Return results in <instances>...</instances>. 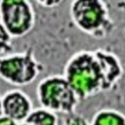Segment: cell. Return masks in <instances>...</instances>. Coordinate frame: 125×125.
<instances>
[{
	"mask_svg": "<svg viewBox=\"0 0 125 125\" xmlns=\"http://www.w3.org/2000/svg\"><path fill=\"white\" fill-rule=\"evenodd\" d=\"M0 21L12 38L23 37L35 25L34 8L26 0H2Z\"/></svg>",
	"mask_w": 125,
	"mask_h": 125,
	"instance_id": "obj_5",
	"label": "cell"
},
{
	"mask_svg": "<svg viewBox=\"0 0 125 125\" xmlns=\"http://www.w3.org/2000/svg\"><path fill=\"white\" fill-rule=\"evenodd\" d=\"M3 115L20 124L24 122L33 109L29 96L21 89L15 88L8 90L1 96Z\"/></svg>",
	"mask_w": 125,
	"mask_h": 125,
	"instance_id": "obj_6",
	"label": "cell"
},
{
	"mask_svg": "<svg viewBox=\"0 0 125 125\" xmlns=\"http://www.w3.org/2000/svg\"><path fill=\"white\" fill-rule=\"evenodd\" d=\"M3 116V106H2V98L0 95V118Z\"/></svg>",
	"mask_w": 125,
	"mask_h": 125,
	"instance_id": "obj_13",
	"label": "cell"
},
{
	"mask_svg": "<svg viewBox=\"0 0 125 125\" xmlns=\"http://www.w3.org/2000/svg\"><path fill=\"white\" fill-rule=\"evenodd\" d=\"M37 3L45 8H53V7H56L57 5L61 4L62 2L61 1H38Z\"/></svg>",
	"mask_w": 125,
	"mask_h": 125,
	"instance_id": "obj_11",
	"label": "cell"
},
{
	"mask_svg": "<svg viewBox=\"0 0 125 125\" xmlns=\"http://www.w3.org/2000/svg\"><path fill=\"white\" fill-rule=\"evenodd\" d=\"M123 74L118 57L104 49L81 50L65 62L62 76L80 102L112 89Z\"/></svg>",
	"mask_w": 125,
	"mask_h": 125,
	"instance_id": "obj_1",
	"label": "cell"
},
{
	"mask_svg": "<svg viewBox=\"0 0 125 125\" xmlns=\"http://www.w3.org/2000/svg\"><path fill=\"white\" fill-rule=\"evenodd\" d=\"M89 125H125V114L114 108H103L93 115Z\"/></svg>",
	"mask_w": 125,
	"mask_h": 125,
	"instance_id": "obj_7",
	"label": "cell"
},
{
	"mask_svg": "<svg viewBox=\"0 0 125 125\" xmlns=\"http://www.w3.org/2000/svg\"><path fill=\"white\" fill-rule=\"evenodd\" d=\"M24 122L30 125H59V118L56 113L43 107H37L31 110Z\"/></svg>",
	"mask_w": 125,
	"mask_h": 125,
	"instance_id": "obj_8",
	"label": "cell"
},
{
	"mask_svg": "<svg viewBox=\"0 0 125 125\" xmlns=\"http://www.w3.org/2000/svg\"><path fill=\"white\" fill-rule=\"evenodd\" d=\"M13 51V38L0 21V57L12 54Z\"/></svg>",
	"mask_w": 125,
	"mask_h": 125,
	"instance_id": "obj_9",
	"label": "cell"
},
{
	"mask_svg": "<svg viewBox=\"0 0 125 125\" xmlns=\"http://www.w3.org/2000/svg\"><path fill=\"white\" fill-rule=\"evenodd\" d=\"M62 125H89V122L84 116L74 112L72 114L65 115Z\"/></svg>",
	"mask_w": 125,
	"mask_h": 125,
	"instance_id": "obj_10",
	"label": "cell"
},
{
	"mask_svg": "<svg viewBox=\"0 0 125 125\" xmlns=\"http://www.w3.org/2000/svg\"><path fill=\"white\" fill-rule=\"evenodd\" d=\"M0 125H18V123H16L15 121H13L10 118L3 115L0 118Z\"/></svg>",
	"mask_w": 125,
	"mask_h": 125,
	"instance_id": "obj_12",
	"label": "cell"
},
{
	"mask_svg": "<svg viewBox=\"0 0 125 125\" xmlns=\"http://www.w3.org/2000/svg\"><path fill=\"white\" fill-rule=\"evenodd\" d=\"M18 125H30V124H28V123H26V122H21V123H20V124H18Z\"/></svg>",
	"mask_w": 125,
	"mask_h": 125,
	"instance_id": "obj_14",
	"label": "cell"
},
{
	"mask_svg": "<svg viewBox=\"0 0 125 125\" xmlns=\"http://www.w3.org/2000/svg\"><path fill=\"white\" fill-rule=\"evenodd\" d=\"M36 97L40 107L56 114H72L80 103L66 79L60 74L42 78L36 86Z\"/></svg>",
	"mask_w": 125,
	"mask_h": 125,
	"instance_id": "obj_3",
	"label": "cell"
},
{
	"mask_svg": "<svg viewBox=\"0 0 125 125\" xmlns=\"http://www.w3.org/2000/svg\"><path fill=\"white\" fill-rule=\"evenodd\" d=\"M42 68L31 48L0 57V78L16 87L31 84L39 76Z\"/></svg>",
	"mask_w": 125,
	"mask_h": 125,
	"instance_id": "obj_4",
	"label": "cell"
},
{
	"mask_svg": "<svg viewBox=\"0 0 125 125\" xmlns=\"http://www.w3.org/2000/svg\"><path fill=\"white\" fill-rule=\"evenodd\" d=\"M69 17L73 24L83 33L101 40L114 29L106 3L101 0H75L70 3Z\"/></svg>",
	"mask_w": 125,
	"mask_h": 125,
	"instance_id": "obj_2",
	"label": "cell"
}]
</instances>
